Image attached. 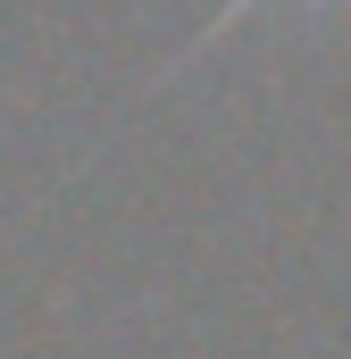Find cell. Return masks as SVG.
Returning <instances> with one entry per match:
<instances>
[{
    "label": "cell",
    "instance_id": "obj_1",
    "mask_svg": "<svg viewBox=\"0 0 351 359\" xmlns=\"http://www.w3.org/2000/svg\"><path fill=\"white\" fill-rule=\"evenodd\" d=\"M234 8H251V0H234ZM234 8H226V17H234Z\"/></svg>",
    "mask_w": 351,
    "mask_h": 359
}]
</instances>
